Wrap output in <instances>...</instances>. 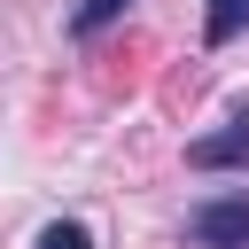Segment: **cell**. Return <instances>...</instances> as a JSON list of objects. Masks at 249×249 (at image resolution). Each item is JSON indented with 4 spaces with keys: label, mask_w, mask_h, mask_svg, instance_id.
<instances>
[{
    "label": "cell",
    "mask_w": 249,
    "mask_h": 249,
    "mask_svg": "<svg viewBox=\"0 0 249 249\" xmlns=\"http://www.w3.org/2000/svg\"><path fill=\"white\" fill-rule=\"evenodd\" d=\"M187 241L195 249H249V195H218V202L187 210Z\"/></svg>",
    "instance_id": "1"
},
{
    "label": "cell",
    "mask_w": 249,
    "mask_h": 249,
    "mask_svg": "<svg viewBox=\"0 0 249 249\" xmlns=\"http://www.w3.org/2000/svg\"><path fill=\"white\" fill-rule=\"evenodd\" d=\"M31 249H93V233L78 226V218H54V226H39V241Z\"/></svg>",
    "instance_id": "5"
},
{
    "label": "cell",
    "mask_w": 249,
    "mask_h": 249,
    "mask_svg": "<svg viewBox=\"0 0 249 249\" xmlns=\"http://www.w3.org/2000/svg\"><path fill=\"white\" fill-rule=\"evenodd\" d=\"M117 16H124V0H78V8H70V31H78V39H93V31H101V23H117Z\"/></svg>",
    "instance_id": "4"
},
{
    "label": "cell",
    "mask_w": 249,
    "mask_h": 249,
    "mask_svg": "<svg viewBox=\"0 0 249 249\" xmlns=\"http://www.w3.org/2000/svg\"><path fill=\"white\" fill-rule=\"evenodd\" d=\"M241 16H249V0H210V23H202V39H210V47H226V39L241 31Z\"/></svg>",
    "instance_id": "3"
},
{
    "label": "cell",
    "mask_w": 249,
    "mask_h": 249,
    "mask_svg": "<svg viewBox=\"0 0 249 249\" xmlns=\"http://www.w3.org/2000/svg\"><path fill=\"white\" fill-rule=\"evenodd\" d=\"M187 163H195V171H233V163H249V117H233V124L187 140Z\"/></svg>",
    "instance_id": "2"
}]
</instances>
